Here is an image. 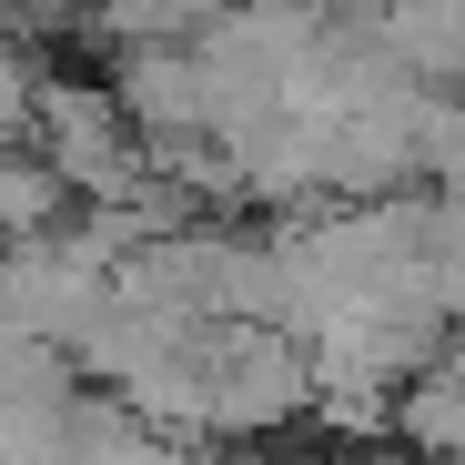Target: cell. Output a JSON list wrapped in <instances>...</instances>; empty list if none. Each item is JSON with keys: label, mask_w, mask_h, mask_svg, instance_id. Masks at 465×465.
<instances>
[{"label": "cell", "mask_w": 465, "mask_h": 465, "mask_svg": "<svg viewBox=\"0 0 465 465\" xmlns=\"http://www.w3.org/2000/svg\"><path fill=\"white\" fill-rule=\"evenodd\" d=\"M213 11L223 0H102V21L122 31V51H142V41H203Z\"/></svg>", "instance_id": "1"}]
</instances>
